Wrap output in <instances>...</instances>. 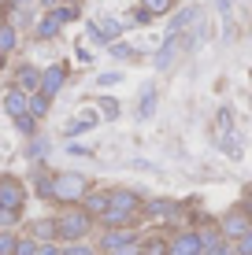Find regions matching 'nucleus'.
Listing matches in <instances>:
<instances>
[{
	"mask_svg": "<svg viewBox=\"0 0 252 255\" xmlns=\"http://www.w3.org/2000/svg\"><path fill=\"white\" fill-rule=\"evenodd\" d=\"M178 45H182V33H167L163 48L156 52V70H167L171 63H175V56H178Z\"/></svg>",
	"mask_w": 252,
	"mask_h": 255,
	"instance_id": "9b49d317",
	"label": "nucleus"
},
{
	"mask_svg": "<svg viewBox=\"0 0 252 255\" xmlns=\"http://www.w3.org/2000/svg\"><path fill=\"white\" fill-rule=\"evenodd\" d=\"M37 192H41V200H52V174H41L37 178Z\"/></svg>",
	"mask_w": 252,
	"mask_h": 255,
	"instance_id": "7c9ffc66",
	"label": "nucleus"
},
{
	"mask_svg": "<svg viewBox=\"0 0 252 255\" xmlns=\"http://www.w3.org/2000/svg\"><path fill=\"white\" fill-rule=\"evenodd\" d=\"M52 15L59 19V26H67V22H74V19H78V7H67V4H59Z\"/></svg>",
	"mask_w": 252,
	"mask_h": 255,
	"instance_id": "bb28decb",
	"label": "nucleus"
},
{
	"mask_svg": "<svg viewBox=\"0 0 252 255\" xmlns=\"http://www.w3.org/2000/svg\"><path fill=\"white\" fill-rule=\"evenodd\" d=\"M93 126H97V115H93V111H85V115H78L71 126L63 129V133H67V137H74V133H85V129H93Z\"/></svg>",
	"mask_w": 252,
	"mask_h": 255,
	"instance_id": "f3484780",
	"label": "nucleus"
},
{
	"mask_svg": "<svg viewBox=\"0 0 252 255\" xmlns=\"http://www.w3.org/2000/svg\"><path fill=\"white\" fill-rule=\"evenodd\" d=\"M15 85H19L22 93H30V96H33V93L41 89V70L33 67V63H22L19 70H15Z\"/></svg>",
	"mask_w": 252,
	"mask_h": 255,
	"instance_id": "9d476101",
	"label": "nucleus"
},
{
	"mask_svg": "<svg viewBox=\"0 0 252 255\" xmlns=\"http://www.w3.org/2000/svg\"><path fill=\"white\" fill-rule=\"evenodd\" d=\"M48 108H52L48 96H41V93H33V96H30V115H33V119H45V115H48Z\"/></svg>",
	"mask_w": 252,
	"mask_h": 255,
	"instance_id": "6ab92c4d",
	"label": "nucleus"
},
{
	"mask_svg": "<svg viewBox=\"0 0 252 255\" xmlns=\"http://www.w3.org/2000/svg\"><path fill=\"white\" fill-rule=\"evenodd\" d=\"M15 255H37V241H33V237H19V244H15Z\"/></svg>",
	"mask_w": 252,
	"mask_h": 255,
	"instance_id": "cd10ccee",
	"label": "nucleus"
},
{
	"mask_svg": "<svg viewBox=\"0 0 252 255\" xmlns=\"http://www.w3.org/2000/svg\"><path fill=\"white\" fill-rule=\"evenodd\" d=\"M234 248H238V255H252V230H249L245 237H241V241L234 244Z\"/></svg>",
	"mask_w": 252,
	"mask_h": 255,
	"instance_id": "72a5a7b5",
	"label": "nucleus"
},
{
	"mask_svg": "<svg viewBox=\"0 0 252 255\" xmlns=\"http://www.w3.org/2000/svg\"><path fill=\"white\" fill-rule=\"evenodd\" d=\"M152 111H156V93H152V89H145L141 104H137V119H149Z\"/></svg>",
	"mask_w": 252,
	"mask_h": 255,
	"instance_id": "412c9836",
	"label": "nucleus"
},
{
	"mask_svg": "<svg viewBox=\"0 0 252 255\" xmlns=\"http://www.w3.org/2000/svg\"><path fill=\"white\" fill-rule=\"evenodd\" d=\"M108 207L137 218V211L145 207V200H141V192H134V189H108Z\"/></svg>",
	"mask_w": 252,
	"mask_h": 255,
	"instance_id": "20e7f679",
	"label": "nucleus"
},
{
	"mask_svg": "<svg viewBox=\"0 0 252 255\" xmlns=\"http://www.w3.org/2000/svg\"><path fill=\"white\" fill-rule=\"evenodd\" d=\"M4 111L11 119H22V115H30V93H22L19 85H11V89L4 93Z\"/></svg>",
	"mask_w": 252,
	"mask_h": 255,
	"instance_id": "1a4fd4ad",
	"label": "nucleus"
},
{
	"mask_svg": "<svg viewBox=\"0 0 252 255\" xmlns=\"http://www.w3.org/2000/svg\"><path fill=\"white\" fill-rule=\"evenodd\" d=\"M41 152H45V140H33L30 144V159H41Z\"/></svg>",
	"mask_w": 252,
	"mask_h": 255,
	"instance_id": "4c0bfd02",
	"label": "nucleus"
},
{
	"mask_svg": "<svg viewBox=\"0 0 252 255\" xmlns=\"http://www.w3.org/2000/svg\"><path fill=\"white\" fill-rule=\"evenodd\" d=\"M7 4H11V0H0V7H7Z\"/></svg>",
	"mask_w": 252,
	"mask_h": 255,
	"instance_id": "37998d69",
	"label": "nucleus"
},
{
	"mask_svg": "<svg viewBox=\"0 0 252 255\" xmlns=\"http://www.w3.org/2000/svg\"><path fill=\"white\" fill-rule=\"evenodd\" d=\"M59 30H63V26H59V19H56V15H52V11H48V15H45V19H41V22H37V30H33V33H37V37H41V41H48V37H56V33H59Z\"/></svg>",
	"mask_w": 252,
	"mask_h": 255,
	"instance_id": "dca6fc26",
	"label": "nucleus"
},
{
	"mask_svg": "<svg viewBox=\"0 0 252 255\" xmlns=\"http://www.w3.org/2000/svg\"><path fill=\"white\" fill-rule=\"evenodd\" d=\"M167 255H204V241H201V233H197V230L178 233L175 241H171Z\"/></svg>",
	"mask_w": 252,
	"mask_h": 255,
	"instance_id": "39448f33",
	"label": "nucleus"
},
{
	"mask_svg": "<svg viewBox=\"0 0 252 255\" xmlns=\"http://www.w3.org/2000/svg\"><path fill=\"white\" fill-rule=\"evenodd\" d=\"M37 255H63V248H59L56 241L52 244H37Z\"/></svg>",
	"mask_w": 252,
	"mask_h": 255,
	"instance_id": "c9c22d12",
	"label": "nucleus"
},
{
	"mask_svg": "<svg viewBox=\"0 0 252 255\" xmlns=\"http://www.w3.org/2000/svg\"><path fill=\"white\" fill-rule=\"evenodd\" d=\"M85 196H89V181H85L82 174H74V170L52 174V200H56V204L74 207V204H82Z\"/></svg>",
	"mask_w": 252,
	"mask_h": 255,
	"instance_id": "f257e3e1",
	"label": "nucleus"
},
{
	"mask_svg": "<svg viewBox=\"0 0 252 255\" xmlns=\"http://www.w3.org/2000/svg\"><path fill=\"white\" fill-rule=\"evenodd\" d=\"M15 218H19V215H15V211H4V207H0V230H7V226H15Z\"/></svg>",
	"mask_w": 252,
	"mask_h": 255,
	"instance_id": "e433bc0d",
	"label": "nucleus"
},
{
	"mask_svg": "<svg viewBox=\"0 0 252 255\" xmlns=\"http://www.w3.org/2000/svg\"><path fill=\"white\" fill-rule=\"evenodd\" d=\"M15 45H19V33H15V26L7 19H0V52H15Z\"/></svg>",
	"mask_w": 252,
	"mask_h": 255,
	"instance_id": "2eb2a0df",
	"label": "nucleus"
},
{
	"mask_svg": "<svg viewBox=\"0 0 252 255\" xmlns=\"http://www.w3.org/2000/svg\"><path fill=\"white\" fill-rule=\"evenodd\" d=\"M30 237L37 244H52V241H56V218H41V222H33Z\"/></svg>",
	"mask_w": 252,
	"mask_h": 255,
	"instance_id": "ddd939ff",
	"label": "nucleus"
},
{
	"mask_svg": "<svg viewBox=\"0 0 252 255\" xmlns=\"http://www.w3.org/2000/svg\"><path fill=\"white\" fill-rule=\"evenodd\" d=\"M15 126H19V133H22V137H37V119H33V115L15 119Z\"/></svg>",
	"mask_w": 252,
	"mask_h": 255,
	"instance_id": "5701e85b",
	"label": "nucleus"
},
{
	"mask_svg": "<svg viewBox=\"0 0 252 255\" xmlns=\"http://www.w3.org/2000/svg\"><path fill=\"white\" fill-rule=\"evenodd\" d=\"M223 241H241V237H245L249 230H252V222H249V215L245 211H230L227 218H223Z\"/></svg>",
	"mask_w": 252,
	"mask_h": 255,
	"instance_id": "0eeeda50",
	"label": "nucleus"
},
{
	"mask_svg": "<svg viewBox=\"0 0 252 255\" xmlns=\"http://www.w3.org/2000/svg\"><path fill=\"white\" fill-rule=\"evenodd\" d=\"M130 244H141L134 230H108V233H104V241H100V248L108 255H119L123 248H130Z\"/></svg>",
	"mask_w": 252,
	"mask_h": 255,
	"instance_id": "6e6552de",
	"label": "nucleus"
},
{
	"mask_svg": "<svg viewBox=\"0 0 252 255\" xmlns=\"http://www.w3.org/2000/svg\"><path fill=\"white\" fill-rule=\"evenodd\" d=\"M167 248H171V241H160V237H156V241H145V255H167Z\"/></svg>",
	"mask_w": 252,
	"mask_h": 255,
	"instance_id": "a878e982",
	"label": "nucleus"
},
{
	"mask_svg": "<svg viewBox=\"0 0 252 255\" xmlns=\"http://www.w3.org/2000/svg\"><path fill=\"white\" fill-rule=\"evenodd\" d=\"M204 255H238V248H234L230 241H219V244H212V248H204Z\"/></svg>",
	"mask_w": 252,
	"mask_h": 255,
	"instance_id": "c85d7f7f",
	"label": "nucleus"
},
{
	"mask_svg": "<svg viewBox=\"0 0 252 255\" xmlns=\"http://www.w3.org/2000/svg\"><path fill=\"white\" fill-rule=\"evenodd\" d=\"M111 56H119V59H130V56H134V48H130L126 41H115V45H111Z\"/></svg>",
	"mask_w": 252,
	"mask_h": 255,
	"instance_id": "473e14b6",
	"label": "nucleus"
},
{
	"mask_svg": "<svg viewBox=\"0 0 252 255\" xmlns=\"http://www.w3.org/2000/svg\"><path fill=\"white\" fill-rule=\"evenodd\" d=\"M22 204H26V185L15 178V174H0V207L19 215Z\"/></svg>",
	"mask_w": 252,
	"mask_h": 255,
	"instance_id": "7ed1b4c3",
	"label": "nucleus"
},
{
	"mask_svg": "<svg viewBox=\"0 0 252 255\" xmlns=\"http://www.w3.org/2000/svg\"><path fill=\"white\" fill-rule=\"evenodd\" d=\"M97 108H100V115H104V119H119V100H111V96H100Z\"/></svg>",
	"mask_w": 252,
	"mask_h": 255,
	"instance_id": "393cba45",
	"label": "nucleus"
},
{
	"mask_svg": "<svg viewBox=\"0 0 252 255\" xmlns=\"http://www.w3.org/2000/svg\"><path fill=\"white\" fill-rule=\"evenodd\" d=\"M141 7L149 15H167L171 11V0H141Z\"/></svg>",
	"mask_w": 252,
	"mask_h": 255,
	"instance_id": "b1692460",
	"label": "nucleus"
},
{
	"mask_svg": "<svg viewBox=\"0 0 252 255\" xmlns=\"http://www.w3.org/2000/svg\"><path fill=\"white\" fill-rule=\"evenodd\" d=\"M230 4H234V0H219V11L227 15V11H230Z\"/></svg>",
	"mask_w": 252,
	"mask_h": 255,
	"instance_id": "ea45409f",
	"label": "nucleus"
},
{
	"mask_svg": "<svg viewBox=\"0 0 252 255\" xmlns=\"http://www.w3.org/2000/svg\"><path fill=\"white\" fill-rule=\"evenodd\" d=\"M7 67V56H4V52H0V70H4Z\"/></svg>",
	"mask_w": 252,
	"mask_h": 255,
	"instance_id": "a19ab883",
	"label": "nucleus"
},
{
	"mask_svg": "<svg viewBox=\"0 0 252 255\" xmlns=\"http://www.w3.org/2000/svg\"><path fill=\"white\" fill-rule=\"evenodd\" d=\"M178 211L175 200H163V196H156V200H145V207H141V215L145 218H171Z\"/></svg>",
	"mask_w": 252,
	"mask_h": 255,
	"instance_id": "f8f14e48",
	"label": "nucleus"
},
{
	"mask_svg": "<svg viewBox=\"0 0 252 255\" xmlns=\"http://www.w3.org/2000/svg\"><path fill=\"white\" fill-rule=\"evenodd\" d=\"M93 230V218L85 215L82 207H67L63 215L56 218V241H67V244H78L85 233Z\"/></svg>",
	"mask_w": 252,
	"mask_h": 255,
	"instance_id": "f03ea898",
	"label": "nucleus"
},
{
	"mask_svg": "<svg viewBox=\"0 0 252 255\" xmlns=\"http://www.w3.org/2000/svg\"><path fill=\"white\" fill-rule=\"evenodd\" d=\"M97 82L100 85H119V82H123V74H119V70H108V74H100Z\"/></svg>",
	"mask_w": 252,
	"mask_h": 255,
	"instance_id": "f704fd0d",
	"label": "nucleus"
},
{
	"mask_svg": "<svg viewBox=\"0 0 252 255\" xmlns=\"http://www.w3.org/2000/svg\"><path fill=\"white\" fill-rule=\"evenodd\" d=\"M82 211L89 218H100L104 211H108V192H89V196L82 200Z\"/></svg>",
	"mask_w": 252,
	"mask_h": 255,
	"instance_id": "4468645a",
	"label": "nucleus"
},
{
	"mask_svg": "<svg viewBox=\"0 0 252 255\" xmlns=\"http://www.w3.org/2000/svg\"><path fill=\"white\" fill-rule=\"evenodd\" d=\"M193 19H197V7H182L175 19H171V33H182V30H186V26L193 22Z\"/></svg>",
	"mask_w": 252,
	"mask_h": 255,
	"instance_id": "a211bd4d",
	"label": "nucleus"
},
{
	"mask_svg": "<svg viewBox=\"0 0 252 255\" xmlns=\"http://www.w3.org/2000/svg\"><path fill=\"white\" fill-rule=\"evenodd\" d=\"M249 200H252V185H249Z\"/></svg>",
	"mask_w": 252,
	"mask_h": 255,
	"instance_id": "c03bdc74",
	"label": "nucleus"
},
{
	"mask_svg": "<svg viewBox=\"0 0 252 255\" xmlns=\"http://www.w3.org/2000/svg\"><path fill=\"white\" fill-rule=\"evenodd\" d=\"M100 26V37L104 41H115L119 33H123V22H115V19H104V22H97Z\"/></svg>",
	"mask_w": 252,
	"mask_h": 255,
	"instance_id": "aec40b11",
	"label": "nucleus"
},
{
	"mask_svg": "<svg viewBox=\"0 0 252 255\" xmlns=\"http://www.w3.org/2000/svg\"><path fill=\"white\" fill-rule=\"evenodd\" d=\"M11 4H15V7H26V4H30V0H11Z\"/></svg>",
	"mask_w": 252,
	"mask_h": 255,
	"instance_id": "79ce46f5",
	"label": "nucleus"
},
{
	"mask_svg": "<svg viewBox=\"0 0 252 255\" xmlns=\"http://www.w3.org/2000/svg\"><path fill=\"white\" fill-rule=\"evenodd\" d=\"M63 82H67V67H63V63H52V67L41 70V89H37V93L52 100V96L63 89Z\"/></svg>",
	"mask_w": 252,
	"mask_h": 255,
	"instance_id": "423d86ee",
	"label": "nucleus"
},
{
	"mask_svg": "<svg viewBox=\"0 0 252 255\" xmlns=\"http://www.w3.org/2000/svg\"><path fill=\"white\" fill-rule=\"evenodd\" d=\"M63 255H97V252H93L89 244H82V241H78V244H67Z\"/></svg>",
	"mask_w": 252,
	"mask_h": 255,
	"instance_id": "2f4dec72",
	"label": "nucleus"
},
{
	"mask_svg": "<svg viewBox=\"0 0 252 255\" xmlns=\"http://www.w3.org/2000/svg\"><path fill=\"white\" fill-rule=\"evenodd\" d=\"M15 244H19V237L11 230H0V255H15Z\"/></svg>",
	"mask_w": 252,
	"mask_h": 255,
	"instance_id": "4be33fe9",
	"label": "nucleus"
},
{
	"mask_svg": "<svg viewBox=\"0 0 252 255\" xmlns=\"http://www.w3.org/2000/svg\"><path fill=\"white\" fill-rule=\"evenodd\" d=\"M126 22H130V26H145V22H152V15L145 11V7H134V11L126 15Z\"/></svg>",
	"mask_w": 252,
	"mask_h": 255,
	"instance_id": "c756f323",
	"label": "nucleus"
},
{
	"mask_svg": "<svg viewBox=\"0 0 252 255\" xmlns=\"http://www.w3.org/2000/svg\"><path fill=\"white\" fill-rule=\"evenodd\" d=\"M41 4H45V7H48V11H56V7H59V4H63V0H41Z\"/></svg>",
	"mask_w": 252,
	"mask_h": 255,
	"instance_id": "58836bf2",
	"label": "nucleus"
}]
</instances>
